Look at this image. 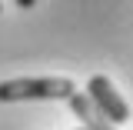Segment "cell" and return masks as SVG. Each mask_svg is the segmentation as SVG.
Here are the masks:
<instances>
[{
	"instance_id": "obj_1",
	"label": "cell",
	"mask_w": 133,
	"mask_h": 130,
	"mask_svg": "<svg viewBox=\"0 0 133 130\" xmlns=\"http://www.w3.org/2000/svg\"><path fill=\"white\" fill-rule=\"evenodd\" d=\"M77 87L70 77H20L0 83V103L17 100H70Z\"/></svg>"
},
{
	"instance_id": "obj_3",
	"label": "cell",
	"mask_w": 133,
	"mask_h": 130,
	"mask_svg": "<svg viewBox=\"0 0 133 130\" xmlns=\"http://www.w3.org/2000/svg\"><path fill=\"white\" fill-rule=\"evenodd\" d=\"M70 107H73V114L80 117V127H83V130H116L113 123L107 120V117H100L97 110H93V103L83 97L80 90H77V94L70 97Z\"/></svg>"
},
{
	"instance_id": "obj_4",
	"label": "cell",
	"mask_w": 133,
	"mask_h": 130,
	"mask_svg": "<svg viewBox=\"0 0 133 130\" xmlns=\"http://www.w3.org/2000/svg\"><path fill=\"white\" fill-rule=\"evenodd\" d=\"M14 3H17V7H23V10H30V7L37 3V0H14Z\"/></svg>"
},
{
	"instance_id": "obj_6",
	"label": "cell",
	"mask_w": 133,
	"mask_h": 130,
	"mask_svg": "<svg viewBox=\"0 0 133 130\" xmlns=\"http://www.w3.org/2000/svg\"><path fill=\"white\" fill-rule=\"evenodd\" d=\"M0 10H3V7H0Z\"/></svg>"
},
{
	"instance_id": "obj_5",
	"label": "cell",
	"mask_w": 133,
	"mask_h": 130,
	"mask_svg": "<svg viewBox=\"0 0 133 130\" xmlns=\"http://www.w3.org/2000/svg\"><path fill=\"white\" fill-rule=\"evenodd\" d=\"M77 130H83V127H77Z\"/></svg>"
},
{
	"instance_id": "obj_2",
	"label": "cell",
	"mask_w": 133,
	"mask_h": 130,
	"mask_svg": "<svg viewBox=\"0 0 133 130\" xmlns=\"http://www.w3.org/2000/svg\"><path fill=\"white\" fill-rule=\"evenodd\" d=\"M83 97L93 103V110H97L100 117H107L113 127H120V123H127L130 120V107H127V100L116 94V87L110 83V77H103V73H97V77H90V83H87V94Z\"/></svg>"
}]
</instances>
